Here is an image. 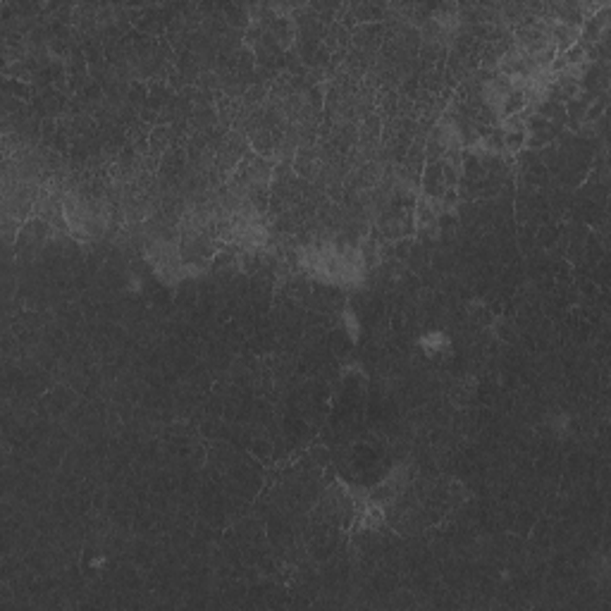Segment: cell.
<instances>
[{"mask_svg":"<svg viewBox=\"0 0 611 611\" xmlns=\"http://www.w3.org/2000/svg\"><path fill=\"white\" fill-rule=\"evenodd\" d=\"M420 346H422V349H427V351H442V349H447V339H444V334L432 332V334H427V337L422 339Z\"/></svg>","mask_w":611,"mask_h":611,"instance_id":"1","label":"cell"},{"mask_svg":"<svg viewBox=\"0 0 611 611\" xmlns=\"http://www.w3.org/2000/svg\"><path fill=\"white\" fill-rule=\"evenodd\" d=\"M344 320H346V330H349L351 337L356 339V337H358V320H356V315L351 313V311H346V313H344Z\"/></svg>","mask_w":611,"mask_h":611,"instance_id":"2","label":"cell"}]
</instances>
